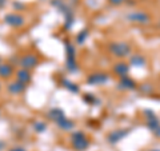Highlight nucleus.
Masks as SVG:
<instances>
[{
    "label": "nucleus",
    "mask_w": 160,
    "mask_h": 151,
    "mask_svg": "<svg viewBox=\"0 0 160 151\" xmlns=\"http://www.w3.org/2000/svg\"><path fill=\"white\" fill-rule=\"evenodd\" d=\"M51 6L56 8L59 12L63 13V16H64V29H66V31L71 29L72 24H73V12H72V9L69 8L68 4L64 3V0H51Z\"/></svg>",
    "instance_id": "nucleus-1"
},
{
    "label": "nucleus",
    "mask_w": 160,
    "mask_h": 151,
    "mask_svg": "<svg viewBox=\"0 0 160 151\" xmlns=\"http://www.w3.org/2000/svg\"><path fill=\"white\" fill-rule=\"evenodd\" d=\"M64 47H66V67L69 72H76L78 63H76V54H75L73 44L68 39H64Z\"/></svg>",
    "instance_id": "nucleus-2"
},
{
    "label": "nucleus",
    "mask_w": 160,
    "mask_h": 151,
    "mask_svg": "<svg viewBox=\"0 0 160 151\" xmlns=\"http://www.w3.org/2000/svg\"><path fill=\"white\" fill-rule=\"evenodd\" d=\"M71 146L76 151H84L89 147V140L83 131H73L71 134Z\"/></svg>",
    "instance_id": "nucleus-3"
},
{
    "label": "nucleus",
    "mask_w": 160,
    "mask_h": 151,
    "mask_svg": "<svg viewBox=\"0 0 160 151\" xmlns=\"http://www.w3.org/2000/svg\"><path fill=\"white\" fill-rule=\"evenodd\" d=\"M3 22L7 24L9 27H13V28H20L26 24V19L22 13L19 12H9V13H6L3 18Z\"/></svg>",
    "instance_id": "nucleus-4"
},
{
    "label": "nucleus",
    "mask_w": 160,
    "mask_h": 151,
    "mask_svg": "<svg viewBox=\"0 0 160 151\" xmlns=\"http://www.w3.org/2000/svg\"><path fill=\"white\" fill-rule=\"evenodd\" d=\"M109 51H111V54L116 58H126L129 55V52H131V47H129L127 43H123V42L111 43Z\"/></svg>",
    "instance_id": "nucleus-5"
},
{
    "label": "nucleus",
    "mask_w": 160,
    "mask_h": 151,
    "mask_svg": "<svg viewBox=\"0 0 160 151\" xmlns=\"http://www.w3.org/2000/svg\"><path fill=\"white\" fill-rule=\"evenodd\" d=\"M39 64V58L35 54H26L19 59V66L24 70H32Z\"/></svg>",
    "instance_id": "nucleus-6"
},
{
    "label": "nucleus",
    "mask_w": 160,
    "mask_h": 151,
    "mask_svg": "<svg viewBox=\"0 0 160 151\" xmlns=\"http://www.w3.org/2000/svg\"><path fill=\"white\" fill-rule=\"evenodd\" d=\"M128 20L129 22H133V23H139V24H147L149 23V15L146 12H142V11H136V12H131L128 13Z\"/></svg>",
    "instance_id": "nucleus-7"
},
{
    "label": "nucleus",
    "mask_w": 160,
    "mask_h": 151,
    "mask_svg": "<svg viewBox=\"0 0 160 151\" xmlns=\"http://www.w3.org/2000/svg\"><path fill=\"white\" fill-rule=\"evenodd\" d=\"M26 90H27V86L18 82V80H13V82L7 84V91L12 95H20L26 91Z\"/></svg>",
    "instance_id": "nucleus-8"
},
{
    "label": "nucleus",
    "mask_w": 160,
    "mask_h": 151,
    "mask_svg": "<svg viewBox=\"0 0 160 151\" xmlns=\"http://www.w3.org/2000/svg\"><path fill=\"white\" fill-rule=\"evenodd\" d=\"M108 80V76L106 74H92V75H89V76L87 78V84H104Z\"/></svg>",
    "instance_id": "nucleus-9"
},
{
    "label": "nucleus",
    "mask_w": 160,
    "mask_h": 151,
    "mask_svg": "<svg viewBox=\"0 0 160 151\" xmlns=\"http://www.w3.org/2000/svg\"><path fill=\"white\" fill-rule=\"evenodd\" d=\"M16 80L23 84H29V82L32 80V76H31V72L29 70H24V68H20L16 71Z\"/></svg>",
    "instance_id": "nucleus-10"
},
{
    "label": "nucleus",
    "mask_w": 160,
    "mask_h": 151,
    "mask_svg": "<svg viewBox=\"0 0 160 151\" xmlns=\"http://www.w3.org/2000/svg\"><path fill=\"white\" fill-rule=\"evenodd\" d=\"M128 133H129V130H122V128L115 130V131H112L108 135V142L109 143H118L119 140H122Z\"/></svg>",
    "instance_id": "nucleus-11"
},
{
    "label": "nucleus",
    "mask_w": 160,
    "mask_h": 151,
    "mask_svg": "<svg viewBox=\"0 0 160 151\" xmlns=\"http://www.w3.org/2000/svg\"><path fill=\"white\" fill-rule=\"evenodd\" d=\"M56 126L60 130H63V131H71V130H73V127H75V122L66 118V117H63L56 122Z\"/></svg>",
    "instance_id": "nucleus-12"
},
{
    "label": "nucleus",
    "mask_w": 160,
    "mask_h": 151,
    "mask_svg": "<svg viewBox=\"0 0 160 151\" xmlns=\"http://www.w3.org/2000/svg\"><path fill=\"white\" fill-rule=\"evenodd\" d=\"M13 75V67L11 63H0V78L8 79Z\"/></svg>",
    "instance_id": "nucleus-13"
},
{
    "label": "nucleus",
    "mask_w": 160,
    "mask_h": 151,
    "mask_svg": "<svg viewBox=\"0 0 160 151\" xmlns=\"http://www.w3.org/2000/svg\"><path fill=\"white\" fill-rule=\"evenodd\" d=\"M63 117H66V115H64V111H63L62 108H59V107H52L47 112V118L49 120H52V122H55V123H56L58 120L60 118H63Z\"/></svg>",
    "instance_id": "nucleus-14"
},
{
    "label": "nucleus",
    "mask_w": 160,
    "mask_h": 151,
    "mask_svg": "<svg viewBox=\"0 0 160 151\" xmlns=\"http://www.w3.org/2000/svg\"><path fill=\"white\" fill-rule=\"evenodd\" d=\"M119 87H122L124 90H133V88H136V83H135L128 75H124V76H120Z\"/></svg>",
    "instance_id": "nucleus-15"
},
{
    "label": "nucleus",
    "mask_w": 160,
    "mask_h": 151,
    "mask_svg": "<svg viewBox=\"0 0 160 151\" xmlns=\"http://www.w3.org/2000/svg\"><path fill=\"white\" fill-rule=\"evenodd\" d=\"M129 71V67L127 63H123V62H119L113 66V72L119 75V76H124V75H127Z\"/></svg>",
    "instance_id": "nucleus-16"
},
{
    "label": "nucleus",
    "mask_w": 160,
    "mask_h": 151,
    "mask_svg": "<svg viewBox=\"0 0 160 151\" xmlns=\"http://www.w3.org/2000/svg\"><path fill=\"white\" fill-rule=\"evenodd\" d=\"M62 84H63V87H64V88H67L69 92H73V94H78V92H79L78 84H75L73 82H71V80H68V79H66V78H63V79H62Z\"/></svg>",
    "instance_id": "nucleus-17"
},
{
    "label": "nucleus",
    "mask_w": 160,
    "mask_h": 151,
    "mask_svg": "<svg viewBox=\"0 0 160 151\" xmlns=\"http://www.w3.org/2000/svg\"><path fill=\"white\" fill-rule=\"evenodd\" d=\"M33 130L39 134L44 133L47 130V124L46 122H42V120H36V122H33Z\"/></svg>",
    "instance_id": "nucleus-18"
},
{
    "label": "nucleus",
    "mask_w": 160,
    "mask_h": 151,
    "mask_svg": "<svg viewBox=\"0 0 160 151\" xmlns=\"http://www.w3.org/2000/svg\"><path fill=\"white\" fill-rule=\"evenodd\" d=\"M87 36H88V29H82V31L78 34V36H76V43L78 44H83L84 42H86Z\"/></svg>",
    "instance_id": "nucleus-19"
},
{
    "label": "nucleus",
    "mask_w": 160,
    "mask_h": 151,
    "mask_svg": "<svg viewBox=\"0 0 160 151\" xmlns=\"http://www.w3.org/2000/svg\"><path fill=\"white\" fill-rule=\"evenodd\" d=\"M131 62L133 66H138V67H142L144 64V58L142 56V55H133V56L131 58Z\"/></svg>",
    "instance_id": "nucleus-20"
},
{
    "label": "nucleus",
    "mask_w": 160,
    "mask_h": 151,
    "mask_svg": "<svg viewBox=\"0 0 160 151\" xmlns=\"http://www.w3.org/2000/svg\"><path fill=\"white\" fill-rule=\"evenodd\" d=\"M83 99H84V102L91 103V104H93V103H96V102H98V100L95 99L93 95H91V94H84V95H83Z\"/></svg>",
    "instance_id": "nucleus-21"
},
{
    "label": "nucleus",
    "mask_w": 160,
    "mask_h": 151,
    "mask_svg": "<svg viewBox=\"0 0 160 151\" xmlns=\"http://www.w3.org/2000/svg\"><path fill=\"white\" fill-rule=\"evenodd\" d=\"M12 7L16 9V12H20V11H23V9H26V6H24L22 2H13L12 3Z\"/></svg>",
    "instance_id": "nucleus-22"
},
{
    "label": "nucleus",
    "mask_w": 160,
    "mask_h": 151,
    "mask_svg": "<svg viewBox=\"0 0 160 151\" xmlns=\"http://www.w3.org/2000/svg\"><path fill=\"white\" fill-rule=\"evenodd\" d=\"M111 4H113V6H120V4L124 3V0H108Z\"/></svg>",
    "instance_id": "nucleus-23"
},
{
    "label": "nucleus",
    "mask_w": 160,
    "mask_h": 151,
    "mask_svg": "<svg viewBox=\"0 0 160 151\" xmlns=\"http://www.w3.org/2000/svg\"><path fill=\"white\" fill-rule=\"evenodd\" d=\"M8 151H27L24 147H12V148H9Z\"/></svg>",
    "instance_id": "nucleus-24"
},
{
    "label": "nucleus",
    "mask_w": 160,
    "mask_h": 151,
    "mask_svg": "<svg viewBox=\"0 0 160 151\" xmlns=\"http://www.w3.org/2000/svg\"><path fill=\"white\" fill-rule=\"evenodd\" d=\"M7 2L8 0H0V9H3L4 7L7 6Z\"/></svg>",
    "instance_id": "nucleus-25"
},
{
    "label": "nucleus",
    "mask_w": 160,
    "mask_h": 151,
    "mask_svg": "<svg viewBox=\"0 0 160 151\" xmlns=\"http://www.w3.org/2000/svg\"><path fill=\"white\" fill-rule=\"evenodd\" d=\"M4 147H6V144H4V142H3V140H0V151H2Z\"/></svg>",
    "instance_id": "nucleus-26"
},
{
    "label": "nucleus",
    "mask_w": 160,
    "mask_h": 151,
    "mask_svg": "<svg viewBox=\"0 0 160 151\" xmlns=\"http://www.w3.org/2000/svg\"><path fill=\"white\" fill-rule=\"evenodd\" d=\"M155 134H156L158 137H160V127H158L156 130H155Z\"/></svg>",
    "instance_id": "nucleus-27"
},
{
    "label": "nucleus",
    "mask_w": 160,
    "mask_h": 151,
    "mask_svg": "<svg viewBox=\"0 0 160 151\" xmlns=\"http://www.w3.org/2000/svg\"><path fill=\"white\" fill-rule=\"evenodd\" d=\"M151 151H160V150H151Z\"/></svg>",
    "instance_id": "nucleus-28"
},
{
    "label": "nucleus",
    "mask_w": 160,
    "mask_h": 151,
    "mask_svg": "<svg viewBox=\"0 0 160 151\" xmlns=\"http://www.w3.org/2000/svg\"><path fill=\"white\" fill-rule=\"evenodd\" d=\"M0 63H2V59H0Z\"/></svg>",
    "instance_id": "nucleus-29"
},
{
    "label": "nucleus",
    "mask_w": 160,
    "mask_h": 151,
    "mask_svg": "<svg viewBox=\"0 0 160 151\" xmlns=\"http://www.w3.org/2000/svg\"><path fill=\"white\" fill-rule=\"evenodd\" d=\"M0 88H2V86H0Z\"/></svg>",
    "instance_id": "nucleus-30"
}]
</instances>
